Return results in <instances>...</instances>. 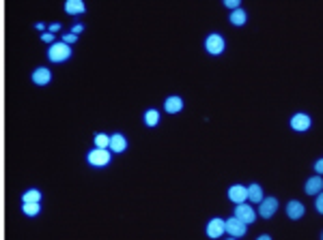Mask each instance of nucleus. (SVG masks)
<instances>
[{"instance_id": "nucleus-1", "label": "nucleus", "mask_w": 323, "mask_h": 240, "mask_svg": "<svg viewBox=\"0 0 323 240\" xmlns=\"http://www.w3.org/2000/svg\"><path fill=\"white\" fill-rule=\"evenodd\" d=\"M112 161V152L108 148H93L86 152V163L91 167H106Z\"/></svg>"}, {"instance_id": "nucleus-2", "label": "nucleus", "mask_w": 323, "mask_h": 240, "mask_svg": "<svg viewBox=\"0 0 323 240\" xmlns=\"http://www.w3.org/2000/svg\"><path fill=\"white\" fill-rule=\"evenodd\" d=\"M48 58L52 62H65L71 58V45H67V43L63 41H54L52 45H50L48 49Z\"/></svg>"}, {"instance_id": "nucleus-3", "label": "nucleus", "mask_w": 323, "mask_h": 240, "mask_svg": "<svg viewBox=\"0 0 323 240\" xmlns=\"http://www.w3.org/2000/svg\"><path fill=\"white\" fill-rule=\"evenodd\" d=\"M224 232L231 238H239V236H243L248 232V225L246 223H241L239 219H235V217H231V219H226L224 221Z\"/></svg>"}, {"instance_id": "nucleus-4", "label": "nucleus", "mask_w": 323, "mask_h": 240, "mask_svg": "<svg viewBox=\"0 0 323 240\" xmlns=\"http://www.w3.org/2000/svg\"><path fill=\"white\" fill-rule=\"evenodd\" d=\"M235 219H239L241 223H254L256 219V213H254V208L252 206H248V204H237L235 206Z\"/></svg>"}, {"instance_id": "nucleus-5", "label": "nucleus", "mask_w": 323, "mask_h": 240, "mask_svg": "<svg viewBox=\"0 0 323 240\" xmlns=\"http://www.w3.org/2000/svg\"><path fill=\"white\" fill-rule=\"evenodd\" d=\"M205 49L211 56L222 54V52H224V37H222V34H209L207 41H205Z\"/></svg>"}, {"instance_id": "nucleus-6", "label": "nucleus", "mask_w": 323, "mask_h": 240, "mask_svg": "<svg viewBox=\"0 0 323 240\" xmlns=\"http://www.w3.org/2000/svg\"><path fill=\"white\" fill-rule=\"evenodd\" d=\"M276 210H278V200L276 198H263V202L258 204V215H261L263 219L274 217Z\"/></svg>"}, {"instance_id": "nucleus-7", "label": "nucleus", "mask_w": 323, "mask_h": 240, "mask_svg": "<svg viewBox=\"0 0 323 240\" xmlns=\"http://www.w3.org/2000/svg\"><path fill=\"white\" fill-rule=\"evenodd\" d=\"M108 150L112 152V155H121V152L127 150V140L123 133H114L110 135V144H108Z\"/></svg>"}, {"instance_id": "nucleus-8", "label": "nucleus", "mask_w": 323, "mask_h": 240, "mask_svg": "<svg viewBox=\"0 0 323 240\" xmlns=\"http://www.w3.org/2000/svg\"><path fill=\"white\" fill-rule=\"evenodd\" d=\"M33 82H35V86H48L52 82V71L46 67H37L33 71Z\"/></svg>"}, {"instance_id": "nucleus-9", "label": "nucleus", "mask_w": 323, "mask_h": 240, "mask_svg": "<svg viewBox=\"0 0 323 240\" xmlns=\"http://www.w3.org/2000/svg\"><path fill=\"white\" fill-rule=\"evenodd\" d=\"M228 200L235 202V204H246V200H248V187L233 185L231 189H228Z\"/></svg>"}, {"instance_id": "nucleus-10", "label": "nucleus", "mask_w": 323, "mask_h": 240, "mask_svg": "<svg viewBox=\"0 0 323 240\" xmlns=\"http://www.w3.org/2000/svg\"><path fill=\"white\" fill-rule=\"evenodd\" d=\"M224 234V221L222 219H211L207 223V236L209 238H220Z\"/></svg>"}, {"instance_id": "nucleus-11", "label": "nucleus", "mask_w": 323, "mask_h": 240, "mask_svg": "<svg viewBox=\"0 0 323 240\" xmlns=\"http://www.w3.org/2000/svg\"><path fill=\"white\" fill-rule=\"evenodd\" d=\"M65 11H67L69 15H82L86 11V4L82 0H67V2H65Z\"/></svg>"}, {"instance_id": "nucleus-12", "label": "nucleus", "mask_w": 323, "mask_h": 240, "mask_svg": "<svg viewBox=\"0 0 323 240\" xmlns=\"http://www.w3.org/2000/svg\"><path fill=\"white\" fill-rule=\"evenodd\" d=\"M164 110L168 114H179L183 110V99L181 97H168L166 103H164Z\"/></svg>"}, {"instance_id": "nucleus-13", "label": "nucleus", "mask_w": 323, "mask_h": 240, "mask_svg": "<svg viewBox=\"0 0 323 240\" xmlns=\"http://www.w3.org/2000/svg\"><path fill=\"white\" fill-rule=\"evenodd\" d=\"M291 127L295 131H306V129H310V118L306 114H295L291 118Z\"/></svg>"}, {"instance_id": "nucleus-14", "label": "nucleus", "mask_w": 323, "mask_h": 240, "mask_svg": "<svg viewBox=\"0 0 323 240\" xmlns=\"http://www.w3.org/2000/svg\"><path fill=\"white\" fill-rule=\"evenodd\" d=\"M286 215H289L291 219H301V217H304V204L301 202H289L286 204Z\"/></svg>"}, {"instance_id": "nucleus-15", "label": "nucleus", "mask_w": 323, "mask_h": 240, "mask_svg": "<svg viewBox=\"0 0 323 240\" xmlns=\"http://www.w3.org/2000/svg\"><path fill=\"white\" fill-rule=\"evenodd\" d=\"M321 189H323V180H321V176H312V178L306 183V189H304V191H306L308 195H319Z\"/></svg>"}, {"instance_id": "nucleus-16", "label": "nucleus", "mask_w": 323, "mask_h": 240, "mask_svg": "<svg viewBox=\"0 0 323 240\" xmlns=\"http://www.w3.org/2000/svg\"><path fill=\"white\" fill-rule=\"evenodd\" d=\"M41 191L39 189H28V191L22 193V204H41Z\"/></svg>"}, {"instance_id": "nucleus-17", "label": "nucleus", "mask_w": 323, "mask_h": 240, "mask_svg": "<svg viewBox=\"0 0 323 240\" xmlns=\"http://www.w3.org/2000/svg\"><path fill=\"white\" fill-rule=\"evenodd\" d=\"M248 200L254 202V204H261L263 202V189L258 185H250L248 187Z\"/></svg>"}, {"instance_id": "nucleus-18", "label": "nucleus", "mask_w": 323, "mask_h": 240, "mask_svg": "<svg viewBox=\"0 0 323 240\" xmlns=\"http://www.w3.org/2000/svg\"><path fill=\"white\" fill-rule=\"evenodd\" d=\"M246 19H248V17H246V11H243L241 6L231 13V24H233V26H243V24H246Z\"/></svg>"}, {"instance_id": "nucleus-19", "label": "nucleus", "mask_w": 323, "mask_h": 240, "mask_svg": "<svg viewBox=\"0 0 323 240\" xmlns=\"http://www.w3.org/2000/svg\"><path fill=\"white\" fill-rule=\"evenodd\" d=\"M157 122H160V112L157 110H147L145 112V125L147 127H157Z\"/></svg>"}, {"instance_id": "nucleus-20", "label": "nucleus", "mask_w": 323, "mask_h": 240, "mask_svg": "<svg viewBox=\"0 0 323 240\" xmlns=\"http://www.w3.org/2000/svg\"><path fill=\"white\" fill-rule=\"evenodd\" d=\"M22 213L26 217H37L41 213V206L39 204H22Z\"/></svg>"}, {"instance_id": "nucleus-21", "label": "nucleus", "mask_w": 323, "mask_h": 240, "mask_svg": "<svg viewBox=\"0 0 323 240\" xmlns=\"http://www.w3.org/2000/svg\"><path fill=\"white\" fill-rule=\"evenodd\" d=\"M108 144H110V135L95 133V148H108Z\"/></svg>"}, {"instance_id": "nucleus-22", "label": "nucleus", "mask_w": 323, "mask_h": 240, "mask_svg": "<svg viewBox=\"0 0 323 240\" xmlns=\"http://www.w3.org/2000/svg\"><path fill=\"white\" fill-rule=\"evenodd\" d=\"M76 41H78V37H76V34H71V32L63 34V43H67V45H71V43H76Z\"/></svg>"}, {"instance_id": "nucleus-23", "label": "nucleus", "mask_w": 323, "mask_h": 240, "mask_svg": "<svg viewBox=\"0 0 323 240\" xmlns=\"http://www.w3.org/2000/svg\"><path fill=\"white\" fill-rule=\"evenodd\" d=\"M41 41H43V43H50V45H52V43H54V34L50 32V30L43 32V34H41Z\"/></svg>"}, {"instance_id": "nucleus-24", "label": "nucleus", "mask_w": 323, "mask_h": 240, "mask_svg": "<svg viewBox=\"0 0 323 240\" xmlns=\"http://www.w3.org/2000/svg\"><path fill=\"white\" fill-rule=\"evenodd\" d=\"M224 6H228V9H239V0H224Z\"/></svg>"}, {"instance_id": "nucleus-25", "label": "nucleus", "mask_w": 323, "mask_h": 240, "mask_svg": "<svg viewBox=\"0 0 323 240\" xmlns=\"http://www.w3.org/2000/svg\"><path fill=\"white\" fill-rule=\"evenodd\" d=\"M317 210H319V213L323 215V191L317 195Z\"/></svg>"}, {"instance_id": "nucleus-26", "label": "nucleus", "mask_w": 323, "mask_h": 240, "mask_svg": "<svg viewBox=\"0 0 323 240\" xmlns=\"http://www.w3.org/2000/svg\"><path fill=\"white\" fill-rule=\"evenodd\" d=\"M82 30H84L82 24H74V28H71V34H76V37H78V34H80Z\"/></svg>"}, {"instance_id": "nucleus-27", "label": "nucleus", "mask_w": 323, "mask_h": 240, "mask_svg": "<svg viewBox=\"0 0 323 240\" xmlns=\"http://www.w3.org/2000/svg\"><path fill=\"white\" fill-rule=\"evenodd\" d=\"M314 172H317L319 176H321V174H323V159H319V161L314 163Z\"/></svg>"}, {"instance_id": "nucleus-28", "label": "nucleus", "mask_w": 323, "mask_h": 240, "mask_svg": "<svg viewBox=\"0 0 323 240\" xmlns=\"http://www.w3.org/2000/svg\"><path fill=\"white\" fill-rule=\"evenodd\" d=\"M61 30V24H50V32H59Z\"/></svg>"}, {"instance_id": "nucleus-29", "label": "nucleus", "mask_w": 323, "mask_h": 240, "mask_svg": "<svg viewBox=\"0 0 323 240\" xmlns=\"http://www.w3.org/2000/svg\"><path fill=\"white\" fill-rule=\"evenodd\" d=\"M35 26H37V30H43V28H46V24H43V21H37Z\"/></svg>"}, {"instance_id": "nucleus-30", "label": "nucleus", "mask_w": 323, "mask_h": 240, "mask_svg": "<svg viewBox=\"0 0 323 240\" xmlns=\"http://www.w3.org/2000/svg\"><path fill=\"white\" fill-rule=\"evenodd\" d=\"M256 240H271V238H269V236H267V234H263V236H258V238H256Z\"/></svg>"}, {"instance_id": "nucleus-31", "label": "nucleus", "mask_w": 323, "mask_h": 240, "mask_svg": "<svg viewBox=\"0 0 323 240\" xmlns=\"http://www.w3.org/2000/svg\"><path fill=\"white\" fill-rule=\"evenodd\" d=\"M228 240H235V238H228Z\"/></svg>"}, {"instance_id": "nucleus-32", "label": "nucleus", "mask_w": 323, "mask_h": 240, "mask_svg": "<svg viewBox=\"0 0 323 240\" xmlns=\"http://www.w3.org/2000/svg\"><path fill=\"white\" fill-rule=\"evenodd\" d=\"M321 240H323V234H321Z\"/></svg>"}]
</instances>
